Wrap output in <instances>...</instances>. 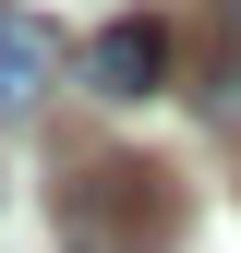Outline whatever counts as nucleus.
<instances>
[{"instance_id": "f03ea898", "label": "nucleus", "mask_w": 241, "mask_h": 253, "mask_svg": "<svg viewBox=\"0 0 241 253\" xmlns=\"http://www.w3.org/2000/svg\"><path fill=\"white\" fill-rule=\"evenodd\" d=\"M84 84H97L109 109H145V97L169 84V24H157V12L97 24V37H84Z\"/></svg>"}, {"instance_id": "20e7f679", "label": "nucleus", "mask_w": 241, "mask_h": 253, "mask_svg": "<svg viewBox=\"0 0 241 253\" xmlns=\"http://www.w3.org/2000/svg\"><path fill=\"white\" fill-rule=\"evenodd\" d=\"M217 109H241V0H217Z\"/></svg>"}, {"instance_id": "7ed1b4c3", "label": "nucleus", "mask_w": 241, "mask_h": 253, "mask_svg": "<svg viewBox=\"0 0 241 253\" xmlns=\"http://www.w3.org/2000/svg\"><path fill=\"white\" fill-rule=\"evenodd\" d=\"M48 73H60V37H48L37 12H12V0H0V121L37 109V97H48Z\"/></svg>"}, {"instance_id": "f257e3e1", "label": "nucleus", "mask_w": 241, "mask_h": 253, "mask_svg": "<svg viewBox=\"0 0 241 253\" xmlns=\"http://www.w3.org/2000/svg\"><path fill=\"white\" fill-rule=\"evenodd\" d=\"M181 241V181L157 157H84L60 181V253H169Z\"/></svg>"}]
</instances>
